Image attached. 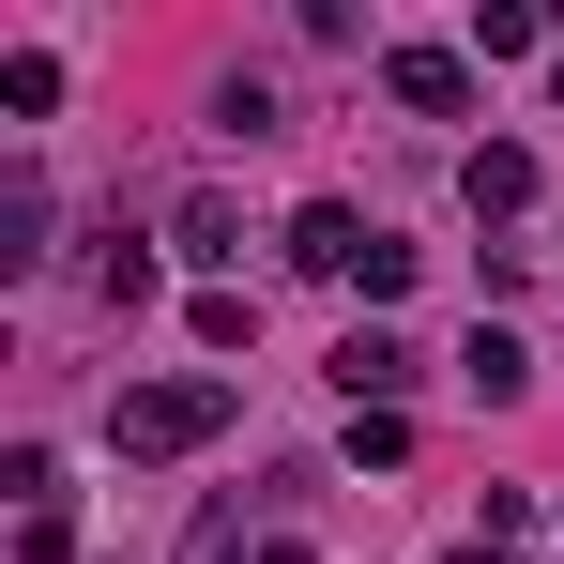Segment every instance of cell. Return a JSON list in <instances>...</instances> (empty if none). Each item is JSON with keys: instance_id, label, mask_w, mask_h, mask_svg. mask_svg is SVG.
<instances>
[{"instance_id": "cell-15", "label": "cell", "mask_w": 564, "mask_h": 564, "mask_svg": "<svg viewBox=\"0 0 564 564\" xmlns=\"http://www.w3.org/2000/svg\"><path fill=\"white\" fill-rule=\"evenodd\" d=\"M550 107H564V46H550Z\"/></svg>"}, {"instance_id": "cell-8", "label": "cell", "mask_w": 564, "mask_h": 564, "mask_svg": "<svg viewBox=\"0 0 564 564\" xmlns=\"http://www.w3.org/2000/svg\"><path fill=\"white\" fill-rule=\"evenodd\" d=\"M31 260H46V184L15 169V184H0V275H31Z\"/></svg>"}, {"instance_id": "cell-9", "label": "cell", "mask_w": 564, "mask_h": 564, "mask_svg": "<svg viewBox=\"0 0 564 564\" xmlns=\"http://www.w3.org/2000/svg\"><path fill=\"white\" fill-rule=\"evenodd\" d=\"M458 381H473V397H519V381H534V351H519L503 321H473V351H458Z\"/></svg>"}, {"instance_id": "cell-10", "label": "cell", "mask_w": 564, "mask_h": 564, "mask_svg": "<svg viewBox=\"0 0 564 564\" xmlns=\"http://www.w3.org/2000/svg\"><path fill=\"white\" fill-rule=\"evenodd\" d=\"M0 107H15V122H46V107H62V62H46V46H15V62H0Z\"/></svg>"}, {"instance_id": "cell-2", "label": "cell", "mask_w": 564, "mask_h": 564, "mask_svg": "<svg viewBox=\"0 0 564 564\" xmlns=\"http://www.w3.org/2000/svg\"><path fill=\"white\" fill-rule=\"evenodd\" d=\"M367 245H381V229L351 214V198H305V214H290V275H336V290H351V275H367Z\"/></svg>"}, {"instance_id": "cell-11", "label": "cell", "mask_w": 564, "mask_h": 564, "mask_svg": "<svg viewBox=\"0 0 564 564\" xmlns=\"http://www.w3.org/2000/svg\"><path fill=\"white\" fill-rule=\"evenodd\" d=\"M184 564H260V550H245V503H198V519H184Z\"/></svg>"}, {"instance_id": "cell-14", "label": "cell", "mask_w": 564, "mask_h": 564, "mask_svg": "<svg viewBox=\"0 0 564 564\" xmlns=\"http://www.w3.org/2000/svg\"><path fill=\"white\" fill-rule=\"evenodd\" d=\"M260 564H305V550H290V534H260Z\"/></svg>"}, {"instance_id": "cell-1", "label": "cell", "mask_w": 564, "mask_h": 564, "mask_svg": "<svg viewBox=\"0 0 564 564\" xmlns=\"http://www.w3.org/2000/svg\"><path fill=\"white\" fill-rule=\"evenodd\" d=\"M214 427H229V381H214V367H169V381H122V412H107V443H122V458H198Z\"/></svg>"}, {"instance_id": "cell-13", "label": "cell", "mask_w": 564, "mask_h": 564, "mask_svg": "<svg viewBox=\"0 0 564 564\" xmlns=\"http://www.w3.org/2000/svg\"><path fill=\"white\" fill-rule=\"evenodd\" d=\"M15 564H77V519L46 503V519H15Z\"/></svg>"}, {"instance_id": "cell-5", "label": "cell", "mask_w": 564, "mask_h": 564, "mask_svg": "<svg viewBox=\"0 0 564 564\" xmlns=\"http://www.w3.org/2000/svg\"><path fill=\"white\" fill-rule=\"evenodd\" d=\"M458 198L488 214V229H503V214H534V153H519V138H488V153L458 169Z\"/></svg>"}, {"instance_id": "cell-4", "label": "cell", "mask_w": 564, "mask_h": 564, "mask_svg": "<svg viewBox=\"0 0 564 564\" xmlns=\"http://www.w3.org/2000/svg\"><path fill=\"white\" fill-rule=\"evenodd\" d=\"M397 381H412V336H336V397H351V412H397Z\"/></svg>"}, {"instance_id": "cell-6", "label": "cell", "mask_w": 564, "mask_h": 564, "mask_svg": "<svg viewBox=\"0 0 564 564\" xmlns=\"http://www.w3.org/2000/svg\"><path fill=\"white\" fill-rule=\"evenodd\" d=\"M93 305H122V321L153 305V245H138V229H107V245H93Z\"/></svg>"}, {"instance_id": "cell-3", "label": "cell", "mask_w": 564, "mask_h": 564, "mask_svg": "<svg viewBox=\"0 0 564 564\" xmlns=\"http://www.w3.org/2000/svg\"><path fill=\"white\" fill-rule=\"evenodd\" d=\"M381 93L412 107V122H458V107H473V62H458V46H397V62H381Z\"/></svg>"}, {"instance_id": "cell-16", "label": "cell", "mask_w": 564, "mask_h": 564, "mask_svg": "<svg viewBox=\"0 0 564 564\" xmlns=\"http://www.w3.org/2000/svg\"><path fill=\"white\" fill-rule=\"evenodd\" d=\"M458 564H503V550H458Z\"/></svg>"}, {"instance_id": "cell-7", "label": "cell", "mask_w": 564, "mask_h": 564, "mask_svg": "<svg viewBox=\"0 0 564 564\" xmlns=\"http://www.w3.org/2000/svg\"><path fill=\"white\" fill-rule=\"evenodd\" d=\"M534 46H550L534 0H473V62H534Z\"/></svg>"}, {"instance_id": "cell-12", "label": "cell", "mask_w": 564, "mask_h": 564, "mask_svg": "<svg viewBox=\"0 0 564 564\" xmlns=\"http://www.w3.org/2000/svg\"><path fill=\"white\" fill-rule=\"evenodd\" d=\"M214 122L229 138H275V77H214Z\"/></svg>"}]
</instances>
